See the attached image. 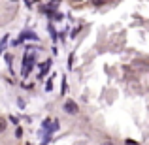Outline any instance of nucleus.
I'll return each instance as SVG.
<instances>
[{
	"label": "nucleus",
	"instance_id": "3",
	"mask_svg": "<svg viewBox=\"0 0 149 145\" xmlns=\"http://www.w3.org/2000/svg\"><path fill=\"white\" fill-rule=\"evenodd\" d=\"M102 2H104V0H91V4H96V6H100Z\"/></svg>",
	"mask_w": 149,
	"mask_h": 145
},
{
	"label": "nucleus",
	"instance_id": "2",
	"mask_svg": "<svg viewBox=\"0 0 149 145\" xmlns=\"http://www.w3.org/2000/svg\"><path fill=\"white\" fill-rule=\"evenodd\" d=\"M0 130H6V121H4V119L0 121Z\"/></svg>",
	"mask_w": 149,
	"mask_h": 145
},
{
	"label": "nucleus",
	"instance_id": "1",
	"mask_svg": "<svg viewBox=\"0 0 149 145\" xmlns=\"http://www.w3.org/2000/svg\"><path fill=\"white\" fill-rule=\"evenodd\" d=\"M64 109H66L68 113H72V115H74V113H77V105H76V102L68 100V102L64 104Z\"/></svg>",
	"mask_w": 149,
	"mask_h": 145
}]
</instances>
